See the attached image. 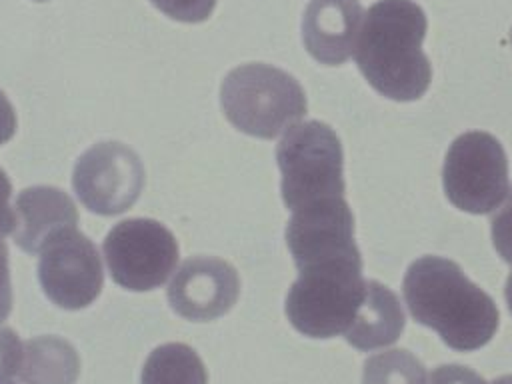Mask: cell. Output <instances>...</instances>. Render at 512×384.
<instances>
[{
    "mask_svg": "<svg viewBox=\"0 0 512 384\" xmlns=\"http://www.w3.org/2000/svg\"><path fill=\"white\" fill-rule=\"evenodd\" d=\"M280 192L290 212L344 198V154L336 132L318 120L290 126L276 146Z\"/></svg>",
    "mask_w": 512,
    "mask_h": 384,
    "instance_id": "cell-5",
    "label": "cell"
},
{
    "mask_svg": "<svg viewBox=\"0 0 512 384\" xmlns=\"http://www.w3.org/2000/svg\"><path fill=\"white\" fill-rule=\"evenodd\" d=\"M402 290L412 318L436 330L454 350H476L496 334L494 300L448 258L422 256L412 262Z\"/></svg>",
    "mask_w": 512,
    "mask_h": 384,
    "instance_id": "cell-2",
    "label": "cell"
},
{
    "mask_svg": "<svg viewBox=\"0 0 512 384\" xmlns=\"http://www.w3.org/2000/svg\"><path fill=\"white\" fill-rule=\"evenodd\" d=\"M140 384H208V372L192 346L168 342L150 352Z\"/></svg>",
    "mask_w": 512,
    "mask_h": 384,
    "instance_id": "cell-16",
    "label": "cell"
},
{
    "mask_svg": "<svg viewBox=\"0 0 512 384\" xmlns=\"http://www.w3.org/2000/svg\"><path fill=\"white\" fill-rule=\"evenodd\" d=\"M12 310V286H10V270H8V248L0 240V322L8 318Z\"/></svg>",
    "mask_w": 512,
    "mask_h": 384,
    "instance_id": "cell-23",
    "label": "cell"
},
{
    "mask_svg": "<svg viewBox=\"0 0 512 384\" xmlns=\"http://www.w3.org/2000/svg\"><path fill=\"white\" fill-rule=\"evenodd\" d=\"M220 104L228 122L256 138H276L298 124L308 110L306 94L288 72L250 62L226 74Z\"/></svg>",
    "mask_w": 512,
    "mask_h": 384,
    "instance_id": "cell-4",
    "label": "cell"
},
{
    "mask_svg": "<svg viewBox=\"0 0 512 384\" xmlns=\"http://www.w3.org/2000/svg\"><path fill=\"white\" fill-rule=\"evenodd\" d=\"M38 280L56 306L66 310L86 308L100 296L104 284L98 248L78 228L52 234L40 248Z\"/></svg>",
    "mask_w": 512,
    "mask_h": 384,
    "instance_id": "cell-8",
    "label": "cell"
},
{
    "mask_svg": "<svg viewBox=\"0 0 512 384\" xmlns=\"http://www.w3.org/2000/svg\"><path fill=\"white\" fill-rule=\"evenodd\" d=\"M366 284L360 252L308 262L288 290L286 316L310 338L346 334L366 298Z\"/></svg>",
    "mask_w": 512,
    "mask_h": 384,
    "instance_id": "cell-3",
    "label": "cell"
},
{
    "mask_svg": "<svg viewBox=\"0 0 512 384\" xmlns=\"http://www.w3.org/2000/svg\"><path fill=\"white\" fill-rule=\"evenodd\" d=\"M362 384H426V368L412 352L394 348L366 360Z\"/></svg>",
    "mask_w": 512,
    "mask_h": 384,
    "instance_id": "cell-17",
    "label": "cell"
},
{
    "mask_svg": "<svg viewBox=\"0 0 512 384\" xmlns=\"http://www.w3.org/2000/svg\"><path fill=\"white\" fill-rule=\"evenodd\" d=\"M428 384H486L482 376L460 364H442L432 370Z\"/></svg>",
    "mask_w": 512,
    "mask_h": 384,
    "instance_id": "cell-21",
    "label": "cell"
},
{
    "mask_svg": "<svg viewBox=\"0 0 512 384\" xmlns=\"http://www.w3.org/2000/svg\"><path fill=\"white\" fill-rule=\"evenodd\" d=\"M492 242L502 260L512 264V190L506 204L492 216Z\"/></svg>",
    "mask_w": 512,
    "mask_h": 384,
    "instance_id": "cell-20",
    "label": "cell"
},
{
    "mask_svg": "<svg viewBox=\"0 0 512 384\" xmlns=\"http://www.w3.org/2000/svg\"><path fill=\"white\" fill-rule=\"evenodd\" d=\"M152 4L178 22L196 24L212 14L216 0H152Z\"/></svg>",
    "mask_w": 512,
    "mask_h": 384,
    "instance_id": "cell-18",
    "label": "cell"
},
{
    "mask_svg": "<svg viewBox=\"0 0 512 384\" xmlns=\"http://www.w3.org/2000/svg\"><path fill=\"white\" fill-rule=\"evenodd\" d=\"M286 244L296 268L320 258L358 252L348 202L334 198L294 210L286 226Z\"/></svg>",
    "mask_w": 512,
    "mask_h": 384,
    "instance_id": "cell-11",
    "label": "cell"
},
{
    "mask_svg": "<svg viewBox=\"0 0 512 384\" xmlns=\"http://www.w3.org/2000/svg\"><path fill=\"white\" fill-rule=\"evenodd\" d=\"M426 28L424 10L412 0H378L368 8L354 58L376 92L410 102L428 90L432 66L422 52Z\"/></svg>",
    "mask_w": 512,
    "mask_h": 384,
    "instance_id": "cell-1",
    "label": "cell"
},
{
    "mask_svg": "<svg viewBox=\"0 0 512 384\" xmlns=\"http://www.w3.org/2000/svg\"><path fill=\"white\" fill-rule=\"evenodd\" d=\"M14 240L28 254L40 252L44 242L64 230L76 228L80 216L72 198L60 188L30 186L16 198Z\"/></svg>",
    "mask_w": 512,
    "mask_h": 384,
    "instance_id": "cell-13",
    "label": "cell"
},
{
    "mask_svg": "<svg viewBox=\"0 0 512 384\" xmlns=\"http://www.w3.org/2000/svg\"><path fill=\"white\" fill-rule=\"evenodd\" d=\"M36 2H44V0H36Z\"/></svg>",
    "mask_w": 512,
    "mask_h": 384,
    "instance_id": "cell-29",
    "label": "cell"
},
{
    "mask_svg": "<svg viewBox=\"0 0 512 384\" xmlns=\"http://www.w3.org/2000/svg\"><path fill=\"white\" fill-rule=\"evenodd\" d=\"M16 126H18L16 112L10 104V100L6 98V94L0 90V144L8 142L14 136Z\"/></svg>",
    "mask_w": 512,
    "mask_h": 384,
    "instance_id": "cell-24",
    "label": "cell"
},
{
    "mask_svg": "<svg viewBox=\"0 0 512 384\" xmlns=\"http://www.w3.org/2000/svg\"><path fill=\"white\" fill-rule=\"evenodd\" d=\"M0 384H10V382H0Z\"/></svg>",
    "mask_w": 512,
    "mask_h": 384,
    "instance_id": "cell-28",
    "label": "cell"
},
{
    "mask_svg": "<svg viewBox=\"0 0 512 384\" xmlns=\"http://www.w3.org/2000/svg\"><path fill=\"white\" fill-rule=\"evenodd\" d=\"M10 196L12 184L6 172L0 168V236H6L16 228V212L10 206Z\"/></svg>",
    "mask_w": 512,
    "mask_h": 384,
    "instance_id": "cell-22",
    "label": "cell"
},
{
    "mask_svg": "<svg viewBox=\"0 0 512 384\" xmlns=\"http://www.w3.org/2000/svg\"><path fill=\"white\" fill-rule=\"evenodd\" d=\"M72 186L90 212L114 216L138 200L144 188V166L126 144L100 142L78 158Z\"/></svg>",
    "mask_w": 512,
    "mask_h": 384,
    "instance_id": "cell-9",
    "label": "cell"
},
{
    "mask_svg": "<svg viewBox=\"0 0 512 384\" xmlns=\"http://www.w3.org/2000/svg\"><path fill=\"white\" fill-rule=\"evenodd\" d=\"M492 384H512V374H506V376H500L496 378Z\"/></svg>",
    "mask_w": 512,
    "mask_h": 384,
    "instance_id": "cell-26",
    "label": "cell"
},
{
    "mask_svg": "<svg viewBox=\"0 0 512 384\" xmlns=\"http://www.w3.org/2000/svg\"><path fill=\"white\" fill-rule=\"evenodd\" d=\"M404 324V310L396 294L380 282L368 280L366 298L344 338L358 350H376L394 344Z\"/></svg>",
    "mask_w": 512,
    "mask_h": 384,
    "instance_id": "cell-14",
    "label": "cell"
},
{
    "mask_svg": "<svg viewBox=\"0 0 512 384\" xmlns=\"http://www.w3.org/2000/svg\"><path fill=\"white\" fill-rule=\"evenodd\" d=\"M80 374L76 348L60 336H38L26 342L18 376L22 384H74Z\"/></svg>",
    "mask_w": 512,
    "mask_h": 384,
    "instance_id": "cell-15",
    "label": "cell"
},
{
    "mask_svg": "<svg viewBox=\"0 0 512 384\" xmlns=\"http://www.w3.org/2000/svg\"><path fill=\"white\" fill-rule=\"evenodd\" d=\"M504 296H506V304H508V310L512 312V272L506 280V288H504Z\"/></svg>",
    "mask_w": 512,
    "mask_h": 384,
    "instance_id": "cell-25",
    "label": "cell"
},
{
    "mask_svg": "<svg viewBox=\"0 0 512 384\" xmlns=\"http://www.w3.org/2000/svg\"><path fill=\"white\" fill-rule=\"evenodd\" d=\"M176 314L192 322L224 316L240 296V278L232 264L212 256L188 258L166 290Z\"/></svg>",
    "mask_w": 512,
    "mask_h": 384,
    "instance_id": "cell-10",
    "label": "cell"
},
{
    "mask_svg": "<svg viewBox=\"0 0 512 384\" xmlns=\"http://www.w3.org/2000/svg\"><path fill=\"white\" fill-rule=\"evenodd\" d=\"M510 44H512V30H510Z\"/></svg>",
    "mask_w": 512,
    "mask_h": 384,
    "instance_id": "cell-27",
    "label": "cell"
},
{
    "mask_svg": "<svg viewBox=\"0 0 512 384\" xmlns=\"http://www.w3.org/2000/svg\"><path fill=\"white\" fill-rule=\"evenodd\" d=\"M24 346L16 334V330L8 326H0V382L18 374L22 364Z\"/></svg>",
    "mask_w": 512,
    "mask_h": 384,
    "instance_id": "cell-19",
    "label": "cell"
},
{
    "mask_svg": "<svg viewBox=\"0 0 512 384\" xmlns=\"http://www.w3.org/2000/svg\"><path fill=\"white\" fill-rule=\"evenodd\" d=\"M362 20L360 0H310L302 18L308 54L326 66L344 64L356 50Z\"/></svg>",
    "mask_w": 512,
    "mask_h": 384,
    "instance_id": "cell-12",
    "label": "cell"
},
{
    "mask_svg": "<svg viewBox=\"0 0 512 384\" xmlns=\"http://www.w3.org/2000/svg\"><path fill=\"white\" fill-rule=\"evenodd\" d=\"M102 250L112 280L134 292L162 286L178 262L174 234L150 218L118 222L106 234Z\"/></svg>",
    "mask_w": 512,
    "mask_h": 384,
    "instance_id": "cell-7",
    "label": "cell"
},
{
    "mask_svg": "<svg viewBox=\"0 0 512 384\" xmlns=\"http://www.w3.org/2000/svg\"><path fill=\"white\" fill-rule=\"evenodd\" d=\"M442 182L448 200L464 212L488 214L508 196V160L488 132L460 134L448 148Z\"/></svg>",
    "mask_w": 512,
    "mask_h": 384,
    "instance_id": "cell-6",
    "label": "cell"
}]
</instances>
